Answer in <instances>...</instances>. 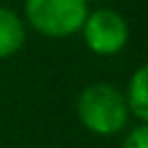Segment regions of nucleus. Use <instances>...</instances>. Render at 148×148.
Masks as SVG:
<instances>
[{
	"label": "nucleus",
	"instance_id": "1",
	"mask_svg": "<svg viewBox=\"0 0 148 148\" xmlns=\"http://www.w3.org/2000/svg\"><path fill=\"white\" fill-rule=\"evenodd\" d=\"M76 111L85 129L102 137L120 133L129 122L124 94L107 83H94L85 87L79 96Z\"/></svg>",
	"mask_w": 148,
	"mask_h": 148
},
{
	"label": "nucleus",
	"instance_id": "2",
	"mask_svg": "<svg viewBox=\"0 0 148 148\" xmlns=\"http://www.w3.org/2000/svg\"><path fill=\"white\" fill-rule=\"evenodd\" d=\"M26 20L46 37H70L79 33L87 18L85 0H26Z\"/></svg>",
	"mask_w": 148,
	"mask_h": 148
},
{
	"label": "nucleus",
	"instance_id": "3",
	"mask_svg": "<svg viewBox=\"0 0 148 148\" xmlns=\"http://www.w3.org/2000/svg\"><path fill=\"white\" fill-rule=\"evenodd\" d=\"M81 31H83L87 48L102 57L118 55L129 39L126 20L113 9H96L87 13Z\"/></svg>",
	"mask_w": 148,
	"mask_h": 148
},
{
	"label": "nucleus",
	"instance_id": "4",
	"mask_svg": "<svg viewBox=\"0 0 148 148\" xmlns=\"http://www.w3.org/2000/svg\"><path fill=\"white\" fill-rule=\"evenodd\" d=\"M26 39V28L24 22L15 11L0 7V59L15 55L24 46Z\"/></svg>",
	"mask_w": 148,
	"mask_h": 148
},
{
	"label": "nucleus",
	"instance_id": "5",
	"mask_svg": "<svg viewBox=\"0 0 148 148\" xmlns=\"http://www.w3.org/2000/svg\"><path fill=\"white\" fill-rule=\"evenodd\" d=\"M148 68L142 65L137 72L131 76L129 81V89H126V107L129 113H133L139 122L148 120Z\"/></svg>",
	"mask_w": 148,
	"mask_h": 148
},
{
	"label": "nucleus",
	"instance_id": "6",
	"mask_svg": "<svg viewBox=\"0 0 148 148\" xmlns=\"http://www.w3.org/2000/svg\"><path fill=\"white\" fill-rule=\"evenodd\" d=\"M122 148H148V126L142 122L139 126L131 129V133L124 137Z\"/></svg>",
	"mask_w": 148,
	"mask_h": 148
},
{
	"label": "nucleus",
	"instance_id": "7",
	"mask_svg": "<svg viewBox=\"0 0 148 148\" xmlns=\"http://www.w3.org/2000/svg\"><path fill=\"white\" fill-rule=\"evenodd\" d=\"M85 2H87V5H89V2H94V0H85Z\"/></svg>",
	"mask_w": 148,
	"mask_h": 148
}]
</instances>
